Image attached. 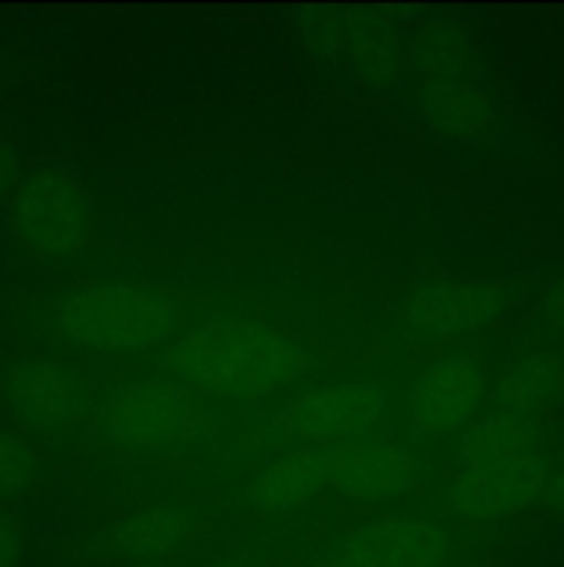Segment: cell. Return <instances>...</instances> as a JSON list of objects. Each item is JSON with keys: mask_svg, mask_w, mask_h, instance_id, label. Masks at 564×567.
<instances>
[{"mask_svg": "<svg viewBox=\"0 0 564 567\" xmlns=\"http://www.w3.org/2000/svg\"><path fill=\"white\" fill-rule=\"evenodd\" d=\"M194 532V515L175 504L142 509L111 526L103 535V548L111 557L127 559L133 565L160 563L169 554L180 551Z\"/></svg>", "mask_w": 564, "mask_h": 567, "instance_id": "cell-15", "label": "cell"}, {"mask_svg": "<svg viewBox=\"0 0 564 567\" xmlns=\"http://www.w3.org/2000/svg\"><path fill=\"white\" fill-rule=\"evenodd\" d=\"M498 282L437 280L420 286L404 305V324L418 338H457L490 327L506 310Z\"/></svg>", "mask_w": 564, "mask_h": 567, "instance_id": "cell-7", "label": "cell"}, {"mask_svg": "<svg viewBox=\"0 0 564 567\" xmlns=\"http://www.w3.org/2000/svg\"><path fill=\"white\" fill-rule=\"evenodd\" d=\"M442 567H490L484 563H453V565H442Z\"/></svg>", "mask_w": 564, "mask_h": 567, "instance_id": "cell-26", "label": "cell"}, {"mask_svg": "<svg viewBox=\"0 0 564 567\" xmlns=\"http://www.w3.org/2000/svg\"><path fill=\"white\" fill-rule=\"evenodd\" d=\"M341 61L368 89L385 92L407 70V42L390 20L368 11H341Z\"/></svg>", "mask_w": 564, "mask_h": 567, "instance_id": "cell-12", "label": "cell"}, {"mask_svg": "<svg viewBox=\"0 0 564 567\" xmlns=\"http://www.w3.org/2000/svg\"><path fill=\"white\" fill-rule=\"evenodd\" d=\"M484 399V371L451 354L420 371L409 391V424L420 435H451L468 426Z\"/></svg>", "mask_w": 564, "mask_h": 567, "instance_id": "cell-9", "label": "cell"}, {"mask_svg": "<svg viewBox=\"0 0 564 567\" xmlns=\"http://www.w3.org/2000/svg\"><path fill=\"white\" fill-rule=\"evenodd\" d=\"M127 567H166L164 563H142V565H127Z\"/></svg>", "mask_w": 564, "mask_h": 567, "instance_id": "cell-27", "label": "cell"}, {"mask_svg": "<svg viewBox=\"0 0 564 567\" xmlns=\"http://www.w3.org/2000/svg\"><path fill=\"white\" fill-rule=\"evenodd\" d=\"M205 567H249V565L232 563V559H224V563H210V565H205Z\"/></svg>", "mask_w": 564, "mask_h": 567, "instance_id": "cell-25", "label": "cell"}, {"mask_svg": "<svg viewBox=\"0 0 564 567\" xmlns=\"http://www.w3.org/2000/svg\"><path fill=\"white\" fill-rule=\"evenodd\" d=\"M387 396L368 382L324 385L293 399L282 413V430L304 443H335L379 424Z\"/></svg>", "mask_w": 564, "mask_h": 567, "instance_id": "cell-8", "label": "cell"}, {"mask_svg": "<svg viewBox=\"0 0 564 567\" xmlns=\"http://www.w3.org/2000/svg\"><path fill=\"white\" fill-rule=\"evenodd\" d=\"M540 441L542 432L536 419L495 410L462 432L457 452L464 465H492L540 454Z\"/></svg>", "mask_w": 564, "mask_h": 567, "instance_id": "cell-18", "label": "cell"}, {"mask_svg": "<svg viewBox=\"0 0 564 567\" xmlns=\"http://www.w3.org/2000/svg\"><path fill=\"white\" fill-rule=\"evenodd\" d=\"M332 551L359 567H442L451 540L431 520L385 518L348 532Z\"/></svg>", "mask_w": 564, "mask_h": 567, "instance_id": "cell-11", "label": "cell"}, {"mask_svg": "<svg viewBox=\"0 0 564 567\" xmlns=\"http://www.w3.org/2000/svg\"><path fill=\"white\" fill-rule=\"evenodd\" d=\"M39 457L31 443L0 426V507L25 496L39 480Z\"/></svg>", "mask_w": 564, "mask_h": 567, "instance_id": "cell-19", "label": "cell"}, {"mask_svg": "<svg viewBox=\"0 0 564 567\" xmlns=\"http://www.w3.org/2000/svg\"><path fill=\"white\" fill-rule=\"evenodd\" d=\"M25 557V532L11 513L0 509V567H20Z\"/></svg>", "mask_w": 564, "mask_h": 567, "instance_id": "cell-20", "label": "cell"}, {"mask_svg": "<svg viewBox=\"0 0 564 567\" xmlns=\"http://www.w3.org/2000/svg\"><path fill=\"white\" fill-rule=\"evenodd\" d=\"M9 205L17 241L36 258L70 260L92 238L86 188L61 166H36L22 175Z\"/></svg>", "mask_w": 564, "mask_h": 567, "instance_id": "cell-4", "label": "cell"}, {"mask_svg": "<svg viewBox=\"0 0 564 567\" xmlns=\"http://www.w3.org/2000/svg\"><path fill=\"white\" fill-rule=\"evenodd\" d=\"M9 413L42 437H66L92 413V393L72 365L59 360H20L3 377Z\"/></svg>", "mask_w": 564, "mask_h": 567, "instance_id": "cell-5", "label": "cell"}, {"mask_svg": "<svg viewBox=\"0 0 564 567\" xmlns=\"http://www.w3.org/2000/svg\"><path fill=\"white\" fill-rule=\"evenodd\" d=\"M191 308L160 286L125 280L83 282L53 305L59 338L100 354H138L171 347L188 332Z\"/></svg>", "mask_w": 564, "mask_h": 567, "instance_id": "cell-2", "label": "cell"}, {"mask_svg": "<svg viewBox=\"0 0 564 567\" xmlns=\"http://www.w3.org/2000/svg\"><path fill=\"white\" fill-rule=\"evenodd\" d=\"M542 498L547 502V507L564 515V465H558L556 471H551V476H547L545 496Z\"/></svg>", "mask_w": 564, "mask_h": 567, "instance_id": "cell-23", "label": "cell"}, {"mask_svg": "<svg viewBox=\"0 0 564 567\" xmlns=\"http://www.w3.org/2000/svg\"><path fill=\"white\" fill-rule=\"evenodd\" d=\"M424 463L398 443H370L332 452L330 487L352 502L387 504L418 491Z\"/></svg>", "mask_w": 564, "mask_h": 567, "instance_id": "cell-10", "label": "cell"}, {"mask_svg": "<svg viewBox=\"0 0 564 567\" xmlns=\"http://www.w3.org/2000/svg\"><path fill=\"white\" fill-rule=\"evenodd\" d=\"M307 567H359V565H357V563H352V559L341 557V554L330 551V554H324V557L313 559V563H310Z\"/></svg>", "mask_w": 564, "mask_h": 567, "instance_id": "cell-24", "label": "cell"}, {"mask_svg": "<svg viewBox=\"0 0 564 567\" xmlns=\"http://www.w3.org/2000/svg\"><path fill=\"white\" fill-rule=\"evenodd\" d=\"M564 399V358L556 352H531L509 365L495 385V408L501 413L529 415Z\"/></svg>", "mask_w": 564, "mask_h": 567, "instance_id": "cell-17", "label": "cell"}, {"mask_svg": "<svg viewBox=\"0 0 564 567\" xmlns=\"http://www.w3.org/2000/svg\"><path fill=\"white\" fill-rule=\"evenodd\" d=\"M164 369L194 391L265 399L304 374L307 352L269 321L221 316L191 327L166 347Z\"/></svg>", "mask_w": 564, "mask_h": 567, "instance_id": "cell-1", "label": "cell"}, {"mask_svg": "<svg viewBox=\"0 0 564 567\" xmlns=\"http://www.w3.org/2000/svg\"><path fill=\"white\" fill-rule=\"evenodd\" d=\"M332 471V452L324 449H302L291 452L285 457L274 460L265 471H260L249 482L247 498L254 513L280 515L302 507L310 498L318 496L330 485Z\"/></svg>", "mask_w": 564, "mask_h": 567, "instance_id": "cell-13", "label": "cell"}, {"mask_svg": "<svg viewBox=\"0 0 564 567\" xmlns=\"http://www.w3.org/2000/svg\"><path fill=\"white\" fill-rule=\"evenodd\" d=\"M547 460L542 454L492 465H464L448 485L453 513L473 520H501L545 496Z\"/></svg>", "mask_w": 564, "mask_h": 567, "instance_id": "cell-6", "label": "cell"}, {"mask_svg": "<svg viewBox=\"0 0 564 567\" xmlns=\"http://www.w3.org/2000/svg\"><path fill=\"white\" fill-rule=\"evenodd\" d=\"M20 181H22L20 155H17V150L11 147V144L0 142V208H3L6 203H11Z\"/></svg>", "mask_w": 564, "mask_h": 567, "instance_id": "cell-21", "label": "cell"}, {"mask_svg": "<svg viewBox=\"0 0 564 567\" xmlns=\"http://www.w3.org/2000/svg\"><path fill=\"white\" fill-rule=\"evenodd\" d=\"M213 424L194 388L164 377L116 385L97 410V430L111 446L127 452H169L202 437Z\"/></svg>", "mask_w": 564, "mask_h": 567, "instance_id": "cell-3", "label": "cell"}, {"mask_svg": "<svg viewBox=\"0 0 564 567\" xmlns=\"http://www.w3.org/2000/svg\"><path fill=\"white\" fill-rule=\"evenodd\" d=\"M540 310L542 319H545V324L551 327V330L564 332V275L556 277V280L545 288Z\"/></svg>", "mask_w": 564, "mask_h": 567, "instance_id": "cell-22", "label": "cell"}, {"mask_svg": "<svg viewBox=\"0 0 564 567\" xmlns=\"http://www.w3.org/2000/svg\"><path fill=\"white\" fill-rule=\"evenodd\" d=\"M415 105L431 131L457 142L487 136L495 125V103L479 81H420Z\"/></svg>", "mask_w": 564, "mask_h": 567, "instance_id": "cell-14", "label": "cell"}, {"mask_svg": "<svg viewBox=\"0 0 564 567\" xmlns=\"http://www.w3.org/2000/svg\"><path fill=\"white\" fill-rule=\"evenodd\" d=\"M407 70L420 81H479V55L468 28L451 20L426 22L407 42Z\"/></svg>", "mask_w": 564, "mask_h": 567, "instance_id": "cell-16", "label": "cell"}]
</instances>
